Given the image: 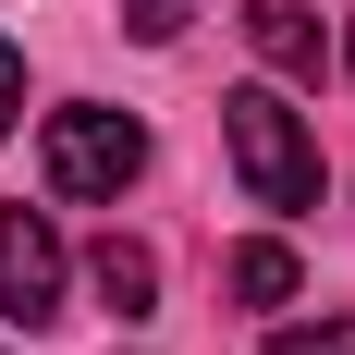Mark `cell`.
Segmentation results:
<instances>
[{"instance_id":"1","label":"cell","mask_w":355,"mask_h":355,"mask_svg":"<svg viewBox=\"0 0 355 355\" xmlns=\"http://www.w3.org/2000/svg\"><path fill=\"white\" fill-rule=\"evenodd\" d=\"M220 147H233V172H245L257 209H319V135H306V110L282 86H233L220 98Z\"/></svg>"},{"instance_id":"2","label":"cell","mask_w":355,"mask_h":355,"mask_svg":"<svg viewBox=\"0 0 355 355\" xmlns=\"http://www.w3.org/2000/svg\"><path fill=\"white\" fill-rule=\"evenodd\" d=\"M37 159H49V196H123V184L147 172V123H135V110L73 98V110H49Z\"/></svg>"},{"instance_id":"3","label":"cell","mask_w":355,"mask_h":355,"mask_svg":"<svg viewBox=\"0 0 355 355\" xmlns=\"http://www.w3.org/2000/svg\"><path fill=\"white\" fill-rule=\"evenodd\" d=\"M62 282H73V257H62V233H49V220L37 209H0V306H12V319H62Z\"/></svg>"},{"instance_id":"4","label":"cell","mask_w":355,"mask_h":355,"mask_svg":"<svg viewBox=\"0 0 355 355\" xmlns=\"http://www.w3.org/2000/svg\"><path fill=\"white\" fill-rule=\"evenodd\" d=\"M245 37L270 73H319V12L306 0H245Z\"/></svg>"},{"instance_id":"5","label":"cell","mask_w":355,"mask_h":355,"mask_svg":"<svg viewBox=\"0 0 355 355\" xmlns=\"http://www.w3.org/2000/svg\"><path fill=\"white\" fill-rule=\"evenodd\" d=\"M86 282H98L110 306H123V319H147V306H159V257H147L135 233H98V257H86Z\"/></svg>"},{"instance_id":"6","label":"cell","mask_w":355,"mask_h":355,"mask_svg":"<svg viewBox=\"0 0 355 355\" xmlns=\"http://www.w3.org/2000/svg\"><path fill=\"white\" fill-rule=\"evenodd\" d=\"M220 282L245 294V306H294V282H306V270H294L282 233H257V245H233V270H220Z\"/></svg>"},{"instance_id":"7","label":"cell","mask_w":355,"mask_h":355,"mask_svg":"<svg viewBox=\"0 0 355 355\" xmlns=\"http://www.w3.org/2000/svg\"><path fill=\"white\" fill-rule=\"evenodd\" d=\"M270 355H355V319H306V331H282Z\"/></svg>"},{"instance_id":"8","label":"cell","mask_w":355,"mask_h":355,"mask_svg":"<svg viewBox=\"0 0 355 355\" xmlns=\"http://www.w3.org/2000/svg\"><path fill=\"white\" fill-rule=\"evenodd\" d=\"M123 25H135L147 49H172V37H184V0H123Z\"/></svg>"},{"instance_id":"9","label":"cell","mask_w":355,"mask_h":355,"mask_svg":"<svg viewBox=\"0 0 355 355\" xmlns=\"http://www.w3.org/2000/svg\"><path fill=\"white\" fill-rule=\"evenodd\" d=\"M12 110H25V62L0 49V135H12Z\"/></svg>"},{"instance_id":"10","label":"cell","mask_w":355,"mask_h":355,"mask_svg":"<svg viewBox=\"0 0 355 355\" xmlns=\"http://www.w3.org/2000/svg\"><path fill=\"white\" fill-rule=\"evenodd\" d=\"M343 73H355V25H343Z\"/></svg>"}]
</instances>
